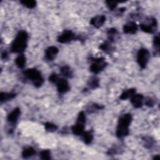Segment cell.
<instances>
[{
  "label": "cell",
  "instance_id": "obj_11",
  "mask_svg": "<svg viewBox=\"0 0 160 160\" xmlns=\"http://www.w3.org/2000/svg\"><path fill=\"white\" fill-rule=\"evenodd\" d=\"M21 114V109L19 108H15L11 112H9L7 116L8 122L12 124H14L18 121Z\"/></svg>",
  "mask_w": 160,
  "mask_h": 160
},
{
  "label": "cell",
  "instance_id": "obj_17",
  "mask_svg": "<svg viewBox=\"0 0 160 160\" xmlns=\"http://www.w3.org/2000/svg\"><path fill=\"white\" fill-rule=\"evenodd\" d=\"M81 136H82V139L86 144H89L92 142L94 138L93 132L92 130L84 131V132L81 134Z\"/></svg>",
  "mask_w": 160,
  "mask_h": 160
},
{
  "label": "cell",
  "instance_id": "obj_20",
  "mask_svg": "<svg viewBox=\"0 0 160 160\" xmlns=\"http://www.w3.org/2000/svg\"><path fill=\"white\" fill-rule=\"evenodd\" d=\"M15 63L16 64V66L20 68V69H23L26 65V56L22 54H19L16 58L14 60Z\"/></svg>",
  "mask_w": 160,
  "mask_h": 160
},
{
  "label": "cell",
  "instance_id": "obj_33",
  "mask_svg": "<svg viewBox=\"0 0 160 160\" xmlns=\"http://www.w3.org/2000/svg\"><path fill=\"white\" fill-rule=\"evenodd\" d=\"M8 58V53L6 51H4L1 53V59H6Z\"/></svg>",
  "mask_w": 160,
  "mask_h": 160
},
{
  "label": "cell",
  "instance_id": "obj_16",
  "mask_svg": "<svg viewBox=\"0 0 160 160\" xmlns=\"http://www.w3.org/2000/svg\"><path fill=\"white\" fill-rule=\"evenodd\" d=\"M107 35H108V41H110L111 42H115V41L117 40V39L118 38L119 34H118V30L116 28H112L108 30Z\"/></svg>",
  "mask_w": 160,
  "mask_h": 160
},
{
  "label": "cell",
  "instance_id": "obj_3",
  "mask_svg": "<svg viewBox=\"0 0 160 160\" xmlns=\"http://www.w3.org/2000/svg\"><path fill=\"white\" fill-rule=\"evenodd\" d=\"M24 76L29 80L31 81L36 88L41 87L44 82V78L39 71L35 68H29L23 72Z\"/></svg>",
  "mask_w": 160,
  "mask_h": 160
},
{
  "label": "cell",
  "instance_id": "obj_4",
  "mask_svg": "<svg viewBox=\"0 0 160 160\" xmlns=\"http://www.w3.org/2000/svg\"><path fill=\"white\" fill-rule=\"evenodd\" d=\"M86 121V118L85 113L84 111H81L78 116L75 124L71 127L72 134L76 136H81L84 131Z\"/></svg>",
  "mask_w": 160,
  "mask_h": 160
},
{
  "label": "cell",
  "instance_id": "obj_32",
  "mask_svg": "<svg viewBox=\"0 0 160 160\" xmlns=\"http://www.w3.org/2000/svg\"><path fill=\"white\" fill-rule=\"evenodd\" d=\"M59 76L56 73H52L49 77V81L53 84H56L59 80Z\"/></svg>",
  "mask_w": 160,
  "mask_h": 160
},
{
  "label": "cell",
  "instance_id": "obj_13",
  "mask_svg": "<svg viewBox=\"0 0 160 160\" xmlns=\"http://www.w3.org/2000/svg\"><path fill=\"white\" fill-rule=\"evenodd\" d=\"M106 21V16L104 15H98L90 20V24L96 28H101Z\"/></svg>",
  "mask_w": 160,
  "mask_h": 160
},
{
  "label": "cell",
  "instance_id": "obj_5",
  "mask_svg": "<svg viewBox=\"0 0 160 160\" xmlns=\"http://www.w3.org/2000/svg\"><path fill=\"white\" fill-rule=\"evenodd\" d=\"M92 63L90 66V71L94 74H98L101 72L107 66L108 63L106 62L104 58H91Z\"/></svg>",
  "mask_w": 160,
  "mask_h": 160
},
{
  "label": "cell",
  "instance_id": "obj_26",
  "mask_svg": "<svg viewBox=\"0 0 160 160\" xmlns=\"http://www.w3.org/2000/svg\"><path fill=\"white\" fill-rule=\"evenodd\" d=\"M20 2L25 7L29 9H32L36 6V1L34 0H23L21 1Z\"/></svg>",
  "mask_w": 160,
  "mask_h": 160
},
{
  "label": "cell",
  "instance_id": "obj_15",
  "mask_svg": "<svg viewBox=\"0 0 160 160\" xmlns=\"http://www.w3.org/2000/svg\"><path fill=\"white\" fill-rule=\"evenodd\" d=\"M89 89H95L99 86V79L98 77L94 76L91 77L87 82Z\"/></svg>",
  "mask_w": 160,
  "mask_h": 160
},
{
  "label": "cell",
  "instance_id": "obj_18",
  "mask_svg": "<svg viewBox=\"0 0 160 160\" xmlns=\"http://www.w3.org/2000/svg\"><path fill=\"white\" fill-rule=\"evenodd\" d=\"M111 43L112 42H111L109 41H106L99 45V48L101 49L102 51L110 54L114 51V48L112 46Z\"/></svg>",
  "mask_w": 160,
  "mask_h": 160
},
{
  "label": "cell",
  "instance_id": "obj_34",
  "mask_svg": "<svg viewBox=\"0 0 160 160\" xmlns=\"http://www.w3.org/2000/svg\"><path fill=\"white\" fill-rule=\"evenodd\" d=\"M159 156L158 154H157L156 156H155L154 158H153V159H159Z\"/></svg>",
  "mask_w": 160,
  "mask_h": 160
},
{
  "label": "cell",
  "instance_id": "obj_23",
  "mask_svg": "<svg viewBox=\"0 0 160 160\" xmlns=\"http://www.w3.org/2000/svg\"><path fill=\"white\" fill-rule=\"evenodd\" d=\"M136 93V89L134 88H129L124 90L119 96V99L121 100H126L128 98H130L133 94Z\"/></svg>",
  "mask_w": 160,
  "mask_h": 160
},
{
  "label": "cell",
  "instance_id": "obj_10",
  "mask_svg": "<svg viewBox=\"0 0 160 160\" xmlns=\"http://www.w3.org/2000/svg\"><path fill=\"white\" fill-rule=\"evenodd\" d=\"M144 98L142 94L135 93L130 98V101L134 108H140L143 105Z\"/></svg>",
  "mask_w": 160,
  "mask_h": 160
},
{
  "label": "cell",
  "instance_id": "obj_2",
  "mask_svg": "<svg viewBox=\"0 0 160 160\" xmlns=\"http://www.w3.org/2000/svg\"><path fill=\"white\" fill-rule=\"evenodd\" d=\"M132 116L130 113H126L120 116L116 132L118 138H122L129 134V127L132 122Z\"/></svg>",
  "mask_w": 160,
  "mask_h": 160
},
{
  "label": "cell",
  "instance_id": "obj_9",
  "mask_svg": "<svg viewBox=\"0 0 160 160\" xmlns=\"http://www.w3.org/2000/svg\"><path fill=\"white\" fill-rule=\"evenodd\" d=\"M56 84L57 90L60 94H64L70 89L69 84L68 81L64 78H59Z\"/></svg>",
  "mask_w": 160,
  "mask_h": 160
},
{
  "label": "cell",
  "instance_id": "obj_31",
  "mask_svg": "<svg viewBox=\"0 0 160 160\" xmlns=\"http://www.w3.org/2000/svg\"><path fill=\"white\" fill-rule=\"evenodd\" d=\"M144 101V104H145V105L147 106H148V107H150V108L153 107L154 105V103H155L154 99H153L152 98H150V97L146 98Z\"/></svg>",
  "mask_w": 160,
  "mask_h": 160
},
{
  "label": "cell",
  "instance_id": "obj_24",
  "mask_svg": "<svg viewBox=\"0 0 160 160\" xmlns=\"http://www.w3.org/2000/svg\"><path fill=\"white\" fill-rule=\"evenodd\" d=\"M104 106L97 104V103H91L90 105H88L86 107V111L88 113H92L96 111L101 110L104 109Z\"/></svg>",
  "mask_w": 160,
  "mask_h": 160
},
{
  "label": "cell",
  "instance_id": "obj_1",
  "mask_svg": "<svg viewBox=\"0 0 160 160\" xmlns=\"http://www.w3.org/2000/svg\"><path fill=\"white\" fill-rule=\"evenodd\" d=\"M28 34L25 31H20L11 44L10 50L12 52L21 54L27 47Z\"/></svg>",
  "mask_w": 160,
  "mask_h": 160
},
{
  "label": "cell",
  "instance_id": "obj_22",
  "mask_svg": "<svg viewBox=\"0 0 160 160\" xmlns=\"http://www.w3.org/2000/svg\"><path fill=\"white\" fill-rule=\"evenodd\" d=\"M60 71H61V74H62V76H63L65 78H71L73 76L72 70L68 65H65V66L61 67Z\"/></svg>",
  "mask_w": 160,
  "mask_h": 160
},
{
  "label": "cell",
  "instance_id": "obj_21",
  "mask_svg": "<svg viewBox=\"0 0 160 160\" xmlns=\"http://www.w3.org/2000/svg\"><path fill=\"white\" fill-rule=\"evenodd\" d=\"M16 94L14 92H1L0 93V101L1 102H6L14 99L16 97Z\"/></svg>",
  "mask_w": 160,
  "mask_h": 160
},
{
  "label": "cell",
  "instance_id": "obj_8",
  "mask_svg": "<svg viewBox=\"0 0 160 160\" xmlns=\"http://www.w3.org/2000/svg\"><path fill=\"white\" fill-rule=\"evenodd\" d=\"M78 39V37L71 30H64L57 38V41L60 43H68L74 39Z\"/></svg>",
  "mask_w": 160,
  "mask_h": 160
},
{
  "label": "cell",
  "instance_id": "obj_28",
  "mask_svg": "<svg viewBox=\"0 0 160 160\" xmlns=\"http://www.w3.org/2000/svg\"><path fill=\"white\" fill-rule=\"evenodd\" d=\"M39 158L44 160L51 159V151L49 149L42 150L39 153Z\"/></svg>",
  "mask_w": 160,
  "mask_h": 160
},
{
  "label": "cell",
  "instance_id": "obj_14",
  "mask_svg": "<svg viewBox=\"0 0 160 160\" xmlns=\"http://www.w3.org/2000/svg\"><path fill=\"white\" fill-rule=\"evenodd\" d=\"M138 29V25L135 22L130 21L126 23L123 26V32L125 34H135Z\"/></svg>",
  "mask_w": 160,
  "mask_h": 160
},
{
  "label": "cell",
  "instance_id": "obj_30",
  "mask_svg": "<svg viewBox=\"0 0 160 160\" xmlns=\"http://www.w3.org/2000/svg\"><path fill=\"white\" fill-rule=\"evenodd\" d=\"M118 2H119L115 1H106L107 7L109 8V9L110 11H114L116 8Z\"/></svg>",
  "mask_w": 160,
  "mask_h": 160
},
{
  "label": "cell",
  "instance_id": "obj_19",
  "mask_svg": "<svg viewBox=\"0 0 160 160\" xmlns=\"http://www.w3.org/2000/svg\"><path fill=\"white\" fill-rule=\"evenodd\" d=\"M36 154V150L31 146L25 148L22 151V157L24 159L29 158Z\"/></svg>",
  "mask_w": 160,
  "mask_h": 160
},
{
  "label": "cell",
  "instance_id": "obj_25",
  "mask_svg": "<svg viewBox=\"0 0 160 160\" xmlns=\"http://www.w3.org/2000/svg\"><path fill=\"white\" fill-rule=\"evenodd\" d=\"M142 141L144 142V145L146 148L150 149L154 144V140L151 136H144L142 138Z\"/></svg>",
  "mask_w": 160,
  "mask_h": 160
},
{
  "label": "cell",
  "instance_id": "obj_12",
  "mask_svg": "<svg viewBox=\"0 0 160 160\" xmlns=\"http://www.w3.org/2000/svg\"><path fill=\"white\" fill-rule=\"evenodd\" d=\"M59 52V49L56 46H49L45 51V58L46 60L51 61L54 59Z\"/></svg>",
  "mask_w": 160,
  "mask_h": 160
},
{
  "label": "cell",
  "instance_id": "obj_7",
  "mask_svg": "<svg viewBox=\"0 0 160 160\" xmlns=\"http://www.w3.org/2000/svg\"><path fill=\"white\" fill-rule=\"evenodd\" d=\"M149 57V52L147 49L141 48L138 51L137 54V62L141 68H146Z\"/></svg>",
  "mask_w": 160,
  "mask_h": 160
},
{
  "label": "cell",
  "instance_id": "obj_6",
  "mask_svg": "<svg viewBox=\"0 0 160 160\" xmlns=\"http://www.w3.org/2000/svg\"><path fill=\"white\" fill-rule=\"evenodd\" d=\"M146 22L141 23L140 24L141 29L146 33L152 34L156 31L157 28L158 22L156 18L152 17H149L147 18Z\"/></svg>",
  "mask_w": 160,
  "mask_h": 160
},
{
  "label": "cell",
  "instance_id": "obj_29",
  "mask_svg": "<svg viewBox=\"0 0 160 160\" xmlns=\"http://www.w3.org/2000/svg\"><path fill=\"white\" fill-rule=\"evenodd\" d=\"M153 46L154 48L155 54H159V34L155 36L153 39Z\"/></svg>",
  "mask_w": 160,
  "mask_h": 160
},
{
  "label": "cell",
  "instance_id": "obj_27",
  "mask_svg": "<svg viewBox=\"0 0 160 160\" xmlns=\"http://www.w3.org/2000/svg\"><path fill=\"white\" fill-rule=\"evenodd\" d=\"M44 128L46 131L50 132H55L57 129H58V126L57 125L52 123V122H46V123H44Z\"/></svg>",
  "mask_w": 160,
  "mask_h": 160
}]
</instances>
